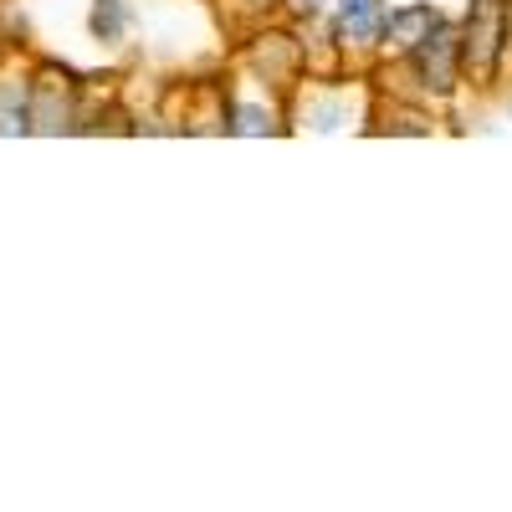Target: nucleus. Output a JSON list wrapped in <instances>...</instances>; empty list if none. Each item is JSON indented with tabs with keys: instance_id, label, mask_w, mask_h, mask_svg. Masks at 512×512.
Segmentation results:
<instances>
[{
	"instance_id": "f257e3e1",
	"label": "nucleus",
	"mask_w": 512,
	"mask_h": 512,
	"mask_svg": "<svg viewBox=\"0 0 512 512\" xmlns=\"http://www.w3.org/2000/svg\"><path fill=\"white\" fill-rule=\"evenodd\" d=\"M456 62H461V41H456V31L441 21V26L415 47V67H420V77L431 82L436 93H451V88H456Z\"/></svg>"
},
{
	"instance_id": "f03ea898",
	"label": "nucleus",
	"mask_w": 512,
	"mask_h": 512,
	"mask_svg": "<svg viewBox=\"0 0 512 512\" xmlns=\"http://www.w3.org/2000/svg\"><path fill=\"white\" fill-rule=\"evenodd\" d=\"M497 52H502V6H497V0H482V6L472 11V21H466L461 57L472 67H492Z\"/></svg>"
},
{
	"instance_id": "7ed1b4c3",
	"label": "nucleus",
	"mask_w": 512,
	"mask_h": 512,
	"mask_svg": "<svg viewBox=\"0 0 512 512\" xmlns=\"http://www.w3.org/2000/svg\"><path fill=\"white\" fill-rule=\"evenodd\" d=\"M379 31H384V6L379 0H338V36L344 41L369 47Z\"/></svg>"
},
{
	"instance_id": "20e7f679",
	"label": "nucleus",
	"mask_w": 512,
	"mask_h": 512,
	"mask_svg": "<svg viewBox=\"0 0 512 512\" xmlns=\"http://www.w3.org/2000/svg\"><path fill=\"white\" fill-rule=\"evenodd\" d=\"M441 26V16L431 11V6H410V11H390L384 16V41H395V47H405V52H415L425 36H431Z\"/></svg>"
},
{
	"instance_id": "39448f33",
	"label": "nucleus",
	"mask_w": 512,
	"mask_h": 512,
	"mask_svg": "<svg viewBox=\"0 0 512 512\" xmlns=\"http://www.w3.org/2000/svg\"><path fill=\"white\" fill-rule=\"evenodd\" d=\"M16 128H26V93L21 82H6L0 88V134H16Z\"/></svg>"
},
{
	"instance_id": "423d86ee",
	"label": "nucleus",
	"mask_w": 512,
	"mask_h": 512,
	"mask_svg": "<svg viewBox=\"0 0 512 512\" xmlns=\"http://www.w3.org/2000/svg\"><path fill=\"white\" fill-rule=\"evenodd\" d=\"M93 31H98L103 41H113V36L123 31V6H118V0H98V11H93Z\"/></svg>"
}]
</instances>
